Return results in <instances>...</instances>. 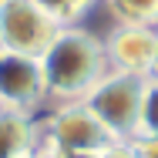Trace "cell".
I'll return each instance as SVG.
<instances>
[{
  "label": "cell",
  "instance_id": "cell-4",
  "mask_svg": "<svg viewBox=\"0 0 158 158\" xmlns=\"http://www.w3.org/2000/svg\"><path fill=\"white\" fill-rule=\"evenodd\" d=\"M44 131L51 135V141L61 148L64 155L71 152H104L111 145V135L104 131V125L88 111L84 101H67V104H54Z\"/></svg>",
  "mask_w": 158,
  "mask_h": 158
},
{
  "label": "cell",
  "instance_id": "cell-1",
  "mask_svg": "<svg viewBox=\"0 0 158 158\" xmlns=\"http://www.w3.org/2000/svg\"><path fill=\"white\" fill-rule=\"evenodd\" d=\"M40 67H44L47 101H54V104L84 101V94L108 74L104 44L81 24L61 27L57 37L51 40V47L44 51Z\"/></svg>",
  "mask_w": 158,
  "mask_h": 158
},
{
  "label": "cell",
  "instance_id": "cell-2",
  "mask_svg": "<svg viewBox=\"0 0 158 158\" xmlns=\"http://www.w3.org/2000/svg\"><path fill=\"white\" fill-rule=\"evenodd\" d=\"M148 88V77L141 74H118L108 71L94 88L84 94L88 111L104 125L111 141H135L141 135V98Z\"/></svg>",
  "mask_w": 158,
  "mask_h": 158
},
{
  "label": "cell",
  "instance_id": "cell-10",
  "mask_svg": "<svg viewBox=\"0 0 158 158\" xmlns=\"http://www.w3.org/2000/svg\"><path fill=\"white\" fill-rule=\"evenodd\" d=\"M141 135H158V81H148L141 98Z\"/></svg>",
  "mask_w": 158,
  "mask_h": 158
},
{
  "label": "cell",
  "instance_id": "cell-11",
  "mask_svg": "<svg viewBox=\"0 0 158 158\" xmlns=\"http://www.w3.org/2000/svg\"><path fill=\"white\" fill-rule=\"evenodd\" d=\"M131 148L138 158H158V135H138L131 141Z\"/></svg>",
  "mask_w": 158,
  "mask_h": 158
},
{
  "label": "cell",
  "instance_id": "cell-8",
  "mask_svg": "<svg viewBox=\"0 0 158 158\" xmlns=\"http://www.w3.org/2000/svg\"><path fill=\"white\" fill-rule=\"evenodd\" d=\"M98 3H104V10L114 24L158 27V0H98Z\"/></svg>",
  "mask_w": 158,
  "mask_h": 158
},
{
  "label": "cell",
  "instance_id": "cell-5",
  "mask_svg": "<svg viewBox=\"0 0 158 158\" xmlns=\"http://www.w3.org/2000/svg\"><path fill=\"white\" fill-rule=\"evenodd\" d=\"M44 101H47V84L40 57L0 51V108L31 114Z\"/></svg>",
  "mask_w": 158,
  "mask_h": 158
},
{
  "label": "cell",
  "instance_id": "cell-7",
  "mask_svg": "<svg viewBox=\"0 0 158 158\" xmlns=\"http://www.w3.org/2000/svg\"><path fill=\"white\" fill-rule=\"evenodd\" d=\"M37 121L24 111H7L0 108V158H20L34 152Z\"/></svg>",
  "mask_w": 158,
  "mask_h": 158
},
{
  "label": "cell",
  "instance_id": "cell-9",
  "mask_svg": "<svg viewBox=\"0 0 158 158\" xmlns=\"http://www.w3.org/2000/svg\"><path fill=\"white\" fill-rule=\"evenodd\" d=\"M44 14H51L61 27H71V24H77L91 7H94L98 0H34Z\"/></svg>",
  "mask_w": 158,
  "mask_h": 158
},
{
  "label": "cell",
  "instance_id": "cell-6",
  "mask_svg": "<svg viewBox=\"0 0 158 158\" xmlns=\"http://www.w3.org/2000/svg\"><path fill=\"white\" fill-rule=\"evenodd\" d=\"M101 44H104L108 71H118V74H141V77H148L152 61H155V47H158V27L114 24Z\"/></svg>",
  "mask_w": 158,
  "mask_h": 158
},
{
  "label": "cell",
  "instance_id": "cell-15",
  "mask_svg": "<svg viewBox=\"0 0 158 158\" xmlns=\"http://www.w3.org/2000/svg\"><path fill=\"white\" fill-rule=\"evenodd\" d=\"M20 158H34V155H20Z\"/></svg>",
  "mask_w": 158,
  "mask_h": 158
},
{
  "label": "cell",
  "instance_id": "cell-12",
  "mask_svg": "<svg viewBox=\"0 0 158 158\" xmlns=\"http://www.w3.org/2000/svg\"><path fill=\"white\" fill-rule=\"evenodd\" d=\"M101 158H138V155H135V148H131L128 141H111V145L101 152Z\"/></svg>",
  "mask_w": 158,
  "mask_h": 158
},
{
  "label": "cell",
  "instance_id": "cell-14",
  "mask_svg": "<svg viewBox=\"0 0 158 158\" xmlns=\"http://www.w3.org/2000/svg\"><path fill=\"white\" fill-rule=\"evenodd\" d=\"M148 81H158V47H155V61H152V71H148Z\"/></svg>",
  "mask_w": 158,
  "mask_h": 158
},
{
  "label": "cell",
  "instance_id": "cell-13",
  "mask_svg": "<svg viewBox=\"0 0 158 158\" xmlns=\"http://www.w3.org/2000/svg\"><path fill=\"white\" fill-rule=\"evenodd\" d=\"M64 158H101V152H71V155Z\"/></svg>",
  "mask_w": 158,
  "mask_h": 158
},
{
  "label": "cell",
  "instance_id": "cell-3",
  "mask_svg": "<svg viewBox=\"0 0 158 158\" xmlns=\"http://www.w3.org/2000/svg\"><path fill=\"white\" fill-rule=\"evenodd\" d=\"M61 24L44 14L34 0H0V51L44 57Z\"/></svg>",
  "mask_w": 158,
  "mask_h": 158
}]
</instances>
